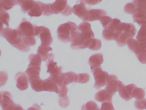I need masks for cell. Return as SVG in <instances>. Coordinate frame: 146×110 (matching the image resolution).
Returning a JSON list of instances; mask_svg holds the SVG:
<instances>
[{
	"label": "cell",
	"mask_w": 146,
	"mask_h": 110,
	"mask_svg": "<svg viewBox=\"0 0 146 110\" xmlns=\"http://www.w3.org/2000/svg\"><path fill=\"white\" fill-rule=\"evenodd\" d=\"M79 4H76L72 8V11L76 15L84 21L88 13V9L83 1H80Z\"/></svg>",
	"instance_id": "5bb4252c"
},
{
	"label": "cell",
	"mask_w": 146,
	"mask_h": 110,
	"mask_svg": "<svg viewBox=\"0 0 146 110\" xmlns=\"http://www.w3.org/2000/svg\"><path fill=\"white\" fill-rule=\"evenodd\" d=\"M91 40V39L88 41H85L82 38L81 32L78 31H76L72 36L70 41L71 47L75 50L88 48Z\"/></svg>",
	"instance_id": "ba28073f"
},
{
	"label": "cell",
	"mask_w": 146,
	"mask_h": 110,
	"mask_svg": "<svg viewBox=\"0 0 146 110\" xmlns=\"http://www.w3.org/2000/svg\"><path fill=\"white\" fill-rule=\"evenodd\" d=\"M36 25L31 24L25 18L21 21L19 26L16 28L23 37V41L28 46L35 45L36 43L35 38V29Z\"/></svg>",
	"instance_id": "7a4b0ae2"
},
{
	"label": "cell",
	"mask_w": 146,
	"mask_h": 110,
	"mask_svg": "<svg viewBox=\"0 0 146 110\" xmlns=\"http://www.w3.org/2000/svg\"><path fill=\"white\" fill-rule=\"evenodd\" d=\"M102 43L100 40L92 38L88 48L92 50H99L101 48Z\"/></svg>",
	"instance_id": "83f0119b"
},
{
	"label": "cell",
	"mask_w": 146,
	"mask_h": 110,
	"mask_svg": "<svg viewBox=\"0 0 146 110\" xmlns=\"http://www.w3.org/2000/svg\"><path fill=\"white\" fill-rule=\"evenodd\" d=\"M59 103L61 107L64 108L67 107L70 105V100L67 95L64 97H60Z\"/></svg>",
	"instance_id": "60d3db41"
},
{
	"label": "cell",
	"mask_w": 146,
	"mask_h": 110,
	"mask_svg": "<svg viewBox=\"0 0 146 110\" xmlns=\"http://www.w3.org/2000/svg\"><path fill=\"white\" fill-rule=\"evenodd\" d=\"M88 12L84 21H92L100 19L104 16H107V13L102 9H91L88 8Z\"/></svg>",
	"instance_id": "8fae6325"
},
{
	"label": "cell",
	"mask_w": 146,
	"mask_h": 110,
	"mask_svg": "<svg viewBox=\"0 0 146 110\" xmlns=\"http://www.w3.org/2000/svg\"><path fill=\"white\" fill-rule=\"evenodd\" d=\"M40 68H35V67H30L28 68L25 71L29 78V82L33 80L40 78Z\"/></svg>",
	"instance_id": "ac0fdd59"
},
{
	"label": "cell",
	"mask_w": 146,
	"mask_h": 110,
	"mask_svg": "<svg viewBox=\"0 0 146 110\" xmlns=\"http://www.w3.org/2000/svg\"><path fill=\"white\" fill-rule=\"evenodd\" d=\"M103 62V55L101 53H97L92 55L88 60V63L91 67V69L100 67Z\"/></svg>",
	"instance_id": "2e32d148"
},
{
	"label": "cell",
	"mask_w": 146,
	"mask_h": 110,
	"mask_svg": "<svg viewBox=\"0 0 146 110\" xmlns=\"http://www.w3.org/2000/svg\"><path fill=\"white\" fill-rule=\"evenodd\" d=\"M40 38L41 45L49 46L53 42V38L49 29L44 26H36L35 29V36Z\"/></svg>",
	"instance_id": "52a82bcc"
},
{
	"label": "cell",
	"mask_w": 146,
	"mask_h": 110,
	"mask_svg": "<svg viewBox=\"0 0 146 110\" xmlns=\"http://www.w3.org/2000/svg\"><path fill=\"white\" fill-rule=\"evenodd\" d=\"M1 106L3 110H13L16 104L13 101L12 96L9 92H1Z\"/></svg>",
	"instance_id": "30bf717a"
},
{
	"label": "cell",
	"mask_w": 146,
	"mask_h": 110,
	"mask_svg": "<svg viewBox=\"0 0 146 110\" xmlns=\"http://www.w3.org/2000/svg\"><path fill=\"white\" fill-rule=\"evenodd\" d=\"M17 4L20 5L23 12L28 13L35 5L36 1L32 0H18Z\"/></svg>",
	"instance_id": "d6986e66"
},
{
	"label": "cell",
	"mask_w": 146,
	"mask_h": 110,
	"mask_svg": "<svg viewBox=\"0 0 146 110\" xmlns=\"http://www.w3.org/2000/svg\"><path fill=\"white\" fill-rule=\"evenodd\" d=\"M78 75L73 72H68L64 74V83L67 85L72 82H77Z\"/></svg>",
	"instance_id": "cb8c5ba5"
},
{
	"label": "cell",
	"mask_w": 146,
	"mask_h": 110,
	"mask_svg": "<svg viewBox=\"0 0 146 110\" xmlns=\"http://www.w3.org/2000/svg\"><path fill=\"white\" fill-rule=\"evenodd\" d=\"M112 96L105 90H100L97 92L95 95V99L99 102H112Z\"/></svg>",
	"instance_id": "e0dca14e"
},
{
	"label": "cell",
	"mask_w": 146,
	"mask_h": 110,
	"mask_svg": "<svg viewBox=\"0 0 146 110\" xmlns=\"http://www.w3.org/2000/svg\"><path fill=\"white\" fill-rule=\"evenodd\" d=\"M42 89L43 91L54 92L56 93H58V86L50 76L47 79L43 80Z\"/></svg>",
	"instance_id": "9a60e30c"
},
{
	"label": "cell",
	"mask_w": 146,
	"mask_h": 110,
	"mask_svg": "<svg viewBox=\"0 0 146 110\" xmlns=\"http://www.w3.org/2000/svg\"><path fill=\"white\" fill-rule=\"evenodd\" d=\"M145 96V91L141 88L136 87L133 91V98L136 99H144Z\"/></svg>",
	"instance_id": "d6a6232c"
},
{
	"label": "cell",
	"mask_w": 146,
	"mask_h": 110,
	"mask_svg": "<svg viewBox=\"0 0 146 110\" xmlns=\"http://www.w3.org/2000/svg\"><path fill=\"white\" fill-rule=\"evenodd\" d=\"M123 83L118 80V77L114 75H109L105 90L112 96L123 86Z\"/></svg>",
	"instance_id": "9c48e42d"
},
{
	"label": "cell",
	"mask_w": 146,
	"mask_h": 110,
	"mask_svg": "<svg viewBox=\"0 0 146 110\" xmlns=\"http://www.w3.org/2000/svg\"><path fill=\"white\" fill-rule=\"evenodd\" d=\"M100 21L101 22L104 29H107L108 28H109L111 24L113 19L109 16H104L101 18Z\"/></svg>",
	"instance_id": "1f68e13d"
},
{
	"label": "cell",
	"mask_w": 146,
	"mask_h": 110,
	"mask_svg": "<svg viewBox=\"0 0 146 110\" xmlns=\"http://www.w3.org/2000/svg\"><path fill=\"white\" fill-rule=\"evenodd\" d=\"M39 3L42 8V11H43V14L42 15H46V16H49L53 14L52 12L51 7H50L51 3L45 4V3L40 1H39Z\"/></svg>",
	"instance_id": "836d02e7"
},
{
	"label": "cell",
	"mask_w": 146,
	"mask_h": 110,
	"mask_svg": "<svg viewBox=\"0 0 146 110\" xmlns=\"http://www.w3.org/2000/svg\"><path fill=\"white\" fill-rule=\"evenodd\" d=\"M78 75V79L77 82L78 83H85L89 81L90 77L88 74H79Z\"/></svg>",
	"instance_id": "74e56055"
},
{
	"label": "cell",
	"mask_w": 146,
	"mask_h": 110,
	"mask_svg": "<svg viewBox=\"0 0 146 110\" xmlns=\"http://www.w3.org/2000/svg\"><path fill=\"white\" fill-rule=\"evenodd\" d=\"M66 0L56 1L54 3L51 4L50 7L53 14L60 13L61 14L65 16L70 15L72 12V9L67 3Z\"/></svg>",
	"instance_id": "8992f818"
},
{
	"label": "cell",
	"mask_w": 146,
	"mask_h": 110,
	"mask_svg": "<svg viewBox=\"0 0 146 110\" xmlns=\"http://www.w3.org/2000/svg\"><path fill=\"white\" fill-rule=\"evenodd\" d=\"M136 39L138 43L146 42V28L141 27L137 36Z\"/></svg>",
	"instance_id": "4dcf8cb0"
},
{
	"label": "cell",
	"mask_w": 146,
	"mask_h": 110,
	"mask_svg": "<svg viewBox=\"0 0 146 110\" xmlns=\"http://www.w3.org/2000/svg\"><path fill=\"white\" fill-rule=\"evenodd\" d=\"M17 87L21 90H24L29 87V78L25 73L18 72L15 76Z\"/></svg>",
	"instance_id": "4fadbf2b"
},
{
	"label": "cell",
	"mask_w": 146,
	"mask_h": 110,
	"mask_svg": "<svg viewBox=\"0 0 146 110\" xmlns=\"http://www.w3.org/2000/svg\"><path fill=\"white\" fill-rule=\"evenodd\" d=\"M102 1H94V0H89V1H84V2L85 3L87 4L90 5H94L98 4L100 2Z\"/></svg>",
	"instance_id": "bcb514c9"
},
{
	"label": "cell",
	"mask_w": 146,
	"mask_h": 110,
	"mask_svg": "<svg viewBox=\"0 0 146 110\" xmlns=\"http://www.w3.org/2000/svg\"><path fill=\"white\" fill-rule=\"evenodd\" d=\"M43 81V80L39 78V79L33 80L30 83L33 90L36 92H41L43 91V89H42Z\"/></svg>",
	"instance_id": "484cf974"
},
{
	"label": "cell",
	"mask_w": 146,
	"mask_h": 110,
	"mask_svg": "<svg viewBox=\"0 0 146 110\" xmlns=\"http://www.w3.org/2000/svg\"><path fill=\"white\" fill-rule=\"evenodd\" d=\"M91 69L95 80L94 85L95 88L99 89L106 85L109 76L108 73L106 71H103L101 66L93 68Z\"/></svg>",
	"instance_id": "5b68a950"
},
{
	"label": "cell",
	"mask_w": 146,
	"mask_h": 110,
	"mask_svg": "<svg viewBox=\"0 0 146 110\" xmlns=\"http://www.w3.org/2000/svg\"><path fill=\"white\" fill-rule=\"evenodd\" d=\"M52 50V47L49 46H44L41 45L39 46L37 50V54L41 58L42 61L47 60L48 57V52Z\"/></svg>",
	"instance_id": "44dd1931"
},
{
	"label": "cell",
	"mask_w": 146,
	"mask_h": 110,
	"mask_svg": "<svg viewBox=\"0 0 146 110\" xmlns=\"http://www.w3.org/2000/svg\"><path fill=\"white\" fill-rule=\"evenodd\" d=\"M135 107L138 110H142L145 109L146 107V99H136L135 101Z\"/></svg>",
	"instance_id": "d590c367"
},
{
	"label": "cell",
	"mask_w": 146,
	"mask_h": 110,
	"mask_svg": "<svg viewBox=\"0 0 146 110\" xmlns=\"http://www.w3.org/2000/svg\"><path fill=\"white\" fill-rule=\"evenodd\" d=\"M119 93V95L121 96V98H123V99L128 101H129L130 100L132 99V97H131L129 94L127 93L125 89V86L123 85L118 91Z\"/></svg>",
	"instance_id": "e575fe53"
},
{
	"label": "cell",
	"mask_w": 146,
	"mask_h": 110,
	"mask_svg": "<svg viewBox=\"0 0 146 110\" xmlns=\"http://www.w3.org/2000/svg\"><path fill=\"white\" fill-rule=\"evenodd\" d=\"M0 19L1 23L5 24L9 28V22L10 21V15L4 9H0Z\"/></svg>",
	"instance_id": "f1b7e54d"
},
{
	"label": "cell",
	"mask_w": 146,
	"mask_h": 110,
	"mask_svg": "<svg viewBox=\"0 0 146 110\" xmlns=\"http://www.w3.org/2000/svg\"></svg>",
	"instance_id": "681fc988"
},
{
	"label": "cell",
	"mask_w": 146,
	"mask_h": 110,
	"mask_svg": "<svg viewBox=\"0 0 146 110\" xmlns=\"http://www.w3.org/2000/svg\"><path fill=\"white\" fill-rule=\"evenodd\" d=\"M82 110H100L94 101H90L82 106Z\"/></svg>",
	"instance_id": "f546056e"
},
{
	"label": "cell",
	"mask_w": 146,
	"mask_h": 110,
	"mask_svg": "<svg viewBox=\"0 0 146 110\" xmlns=\"http://www.w3.org/2000/svg\"><path fill=\"white\" fill-rule=\"evenodd\" d=\"M77 25L71 21L60 25L57 30L58 39L64 43L70 42L72 36L77 31Z\"/></svg>",
	"instance_id": "277c9868"
},
{
	"label": "cell",
	"mask_w": 146,
	"mask_h": 110,
	"mask_svg": "<svg viewBox=\"0 0 146 110\" xmlns=\"http://www.w3.org/2000/svg\"><path fill=\"white\" fill-rule=\"evenodd\" d=\"M17 5V1L9 0H1L0 1V9L6 10L12 8L15 5Z\"/></svg>",
	"instance_id": "d4e9b609"
},
{
	"label": "cell",
	"mask_w": 146,
	"mask_h": 110,
	"mask_svg": "<svg viewBox=\"0 0 146 110\" xmlns=\"http://www.w3.org/2000/svg\"><path fill=\"white\" fill-rule=\"evenodd\" d=\"M0 33L13 46L19 50L27 52L30 50V46L25 44L23 37L17 29H13L10 28H3L0 30Z\"/></svg>",
	"instance_id": "6da1fadb"
},
{
	"label": "cell",
	"mask_w": 146,
	"mask_h": 110,
	"mask_svg": "<svg viewBox=\"0 0 146 110\" xmlns=\"http://www.w3.org/2000/svg\"><path fill=\"white\" fill-rule=\"evenodd\" d=\"M27 110H41L40 106L37 104H35L31 107H30Z\"/></svg>",
	"instance_id": "7dc6e473"
},
{
	"label": "cell",
	"mask_w": 146,
	"mask_h": 110,
	"mask_svg": "<svg viewBox=\"0 0 146 110\" xmlns=\"http://www.w3.org/2000/svg\"><path fill=\"white\" fill-rule=\"evenodd\" d=\"M136 32V29L133 24L121 23L119 31L114 35V40L119 46L123 47L126 45L129 39L133 38Z\"/></svg>",
	"instance_id": "3957f363"
},
{
	"label": "cell",
	"mask_w": 146,
	"mask_h": 110,
	"mask_svg": "<svg viewBox=\"0 0 146 110\" xmlns=\"http://www.w3.org/2000/svg\"><path fill=\"white\" fill-rule=\"evenodd\" d=\"M134 22H137L141 27H143L146 28V19L137 20L135 21Z\"/></svg>",
	"instance_id": "f6af8a7d"
},
{
	"label": "cell",
	"mask_w": 146,
	"mask_h": 110,
	"mask_svg": "<svg viewBox=\"0 0 146 110\" xmlns=\"http://www.w3.org/2000/svg\"><path fill=\"white\" fill-rule=\"evenodd\" d=\"M31 16H40L43 14L42 8L39 1H36L34 7L28 12Z\"/></svg>",
	"instance_id": "603a6c76"
},
{
	"label": "cell",
	"mask_w": 146,
	"mask_h": 110,
	"mask_svg": "<svg viewBox=\"0 0 146 110\" xmlns=\"http://www.w3.org/2000/svg\"><path fill=\"white\" fill-rule=\"evenodd\" d=\"M29 58L30 63L29 64L28 68L35 67L41 68V64L42 60L41 57L38 54L36 55L34 54H31L29 56Z\"/></svg>",
	"instance_id": "ffe728a7"
},
{
	"label": "cell",
	"mask_w": 146,
	"mask_h": 110,
	"mask_svg": "<svg viewBox=\"0 0 146 110\" xmlns=\"http://www.w3.org/2000/svg\"><path fill=\"white\" fill-rule=\"evenodd\" d=\"M136 7L133 3H128L125 6L124 10L125 12L128 14L133 15L135 11Z\"/></svg>",
	"instance_id": "f35d334b"
},
{
	"label": "cell",
	"mask_w": 146,
	"mask_h": 110,
	"mask_svg": "<svg viewBox=\"0 0 146 110\" xmlns=\"http://www.w3.org/2000/svg\"><path fill=\"white\" fill-rule=\"evenodd\" d=\"M58 94L60 97H64L66 96L67 92H68V88L66 87V85L63 84L60 87H58Z\"/></svg>",
	"instance_id": "b9f144b4"
},
{
	"label": "cell",
	"mask_w": 146,
	"mask_h": 110,
	"mask_svg": "<svg viewBox=\"0 0 146 110\" xmlns=\"http://www.w3.org/2000/svg\"><path fill=\"white\" fill-rule=\"evenodd\" d=\"M136 55L141 63L144 64H146V52L141 51Z\"/></svg>",
	"instance_id": "ee69618b"
},
{
	"label": "cell",
	"mask_w": 146,
	"mask_h": 110,
	"mask_svg": "<svg viewBox=\"0 0 146 110\" xmlns=\"http://www.w3.org/2000/svg\"><path fill=\"white\" fill-rule=\"evenodd\" d=\"M127 44L131 51L135 53L136 55L141 51L138 41L133 38H130L127 42Z\"/></svg>",
	"instance_id": "7402d4cb"
},
{
	"label": "cell",
	"mask_w": 146,
	"mask_h": 110,
	"mask_svg": "<svg viewBox=\"0 0 146 110\" xmlns=\"http://www.w3.org/2000/svg\"><path fill=\"white\" fill-rule=\"evenodd\" d=\"M100 110H114L112 102H103L102 104Z\"/></svg>",
	"instance_id": "7bdbcfd3"
},
{
	"label": "cell",
	"mask_w": 146,
	"mask_h": 110,
	"mask_svg": "<svg viewBox=\"0 0 146 110\" xmlns=\"http://www.w3.org/2000/svg\"><path fill=\"white\" fill-rule=\"evenodd\" d=\"M64 74L61 72L57 74H51L50 77L53 80L58 87L63 85L64 81Z\"/></svg>",
	"instance_id": "4316f807"
},
{
	"label": "cell",
	"mask_w": 146,
	"mask_h": 110,
	"mask_svg": "<svg viewBox=\"0 0 146 110\" xmlns=\"http://www.w3.org/2000/svg\"><path fill=\"white\" fill-rule=\"evenodd\" d=\"M54 56L53 53H51L48 55V58L46 62L48 68L47 72L51 74H57L62 72V67H58L57 63L54 62Z\"/></svg>",
	"instance_id": "7c38bea8"
},
{
	"label": "cell",
	"mask_w": 146,
	"mask_h": 110,
	"mask_svg": "<svg viewBox=\"0 0 146 110\" xmlns=\"http://www.w3.org/2000/svg\"><path fill=\"white\" fill-rule=\"evenodd\" d=\"M78 30L81 31V32L92 30L91 28V25L90 23L87 22H82L78 26Z\"/></svg>",
	"instance_id": "ab89813d"
},
{
	"label": "cell",
	"mask_w": 146,
	"mask_h": 110,
	"mask_svg": "<svg viewBox=\"0 0 146 110\" xmlns=\"http://www.w3.org/2000/svg\"><path fill=\"white\" fill-rule=\"evenodd\" d=\"M114 35L115 34L108 29H104L102 32V36L107 40H113Z\"/></svg>",
	"instance_id": "8d00e7d4"
},
{
	"label": "cell",
	"mask_w": 146,
	"mask_h": 110,
	"mask_svg": "<svg viewBox=\"0 0 146 110\" xmlns=\"http://www.w3.org/2000/svg\"><path fill=\"white\" fill-rule=\"evenodd\" d=\"M13 110H24L23 109V107L19 105H16L14 107Z\"/></svg>",
	"instance_id": "c3c4849f"
}]
</instances>
